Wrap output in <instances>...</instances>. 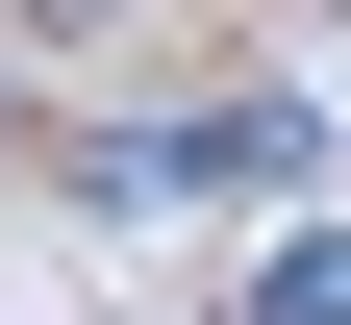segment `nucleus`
<instances>
[{
    "mask_svg": "<svg viewBox=\"0 0 351 325\" xmlns=\"http://www.w3.org/2000/svg\"><path fill=\"white\" fill-rule=\"evenodd\" d=\"M251 325H351V225H301V250L251 275Z\"/></svg>",
    "mask_w": 351,
    "mask_h": 325,
    "instance_id": "1",
    "label": "nucleus"
}]
</instances>
